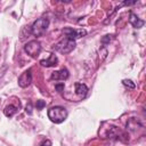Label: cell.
Masks as SVG:
<instances>
[{
    "label": "cell",
    "instance_id": "obj_1",
    "mask_svg": "<svg viewBox=\"0 0 146 146\" xmlns=\"http://www.w3.org/2000/svg\"><path fill=\"white\" fill-rule=\"evenodd\" d=\"M48 117L54 123H62L67 117V111L62 106H54L48 110Z\"/></svg>",
    "mask_w": 146,
    "mask_h": 146
},
{
    "label": "cell",
    "instance_id": "obj_2",
    "mask_svg": "<svg viewBox=\"0 0 146 146\" xmlns=\"http://www.w3.org/2000/svg\"><path fill=\"white\" fill-rule=\"evenodd\" d=\"M48 26H49V19L48 18H46V17L38 18L31 26V33L34 36H41L44 34Z\"/></svg>",
    "mask_w": 146,
    "mask_h": 146
},
{
    "label": "cell",
    "instance_id": "obj_3",
    "mask_svg": "<svg viewBox=\"0 0 146 146\" xmlns=\"http://www.w3.org/2000/svg\"><path fill=\"white\" fill-rule=\"evenodd\" d=\"M75 46H76V43H75L74 40L65 38V39L60 40L58 43H56L54 46V50L65 55V54H70L71 51H73L75 49Z\"/></svg>",
    "mask_w": 146,
    "mask_h": 146
},
{
    "label": "cell",
    "instance_id": "obj_4",
    "mask_svg": "<svg viewBox=\"0 0 146 146\" xmlns=\"http://www.w3.org/2000/svg\"><path fill=\"white\" fill-rule=\"evenodd\" d=\"M24 50L29 56H31L33 58H36L41 52V44L36 40H32V41H29L24 46Z\"/></svg>",
    "mask_w": 146,
    "mask_h": 146
},
{
    "label": "cell",
    "instance_id": "obj_5",
    "mask_svg": "<svg viewBox=\"0 0 146 146\" xmlns=\"http://www.w3.org/2000/svg\"><path fill=\"white\" fill-rule=\"evenodd\" d=\"M63 33L66 35L67 39H71V40H75L78 38H81L83 35L87 34V31L83 30V29H80V30H75V29H72V27H65L63 30Z\"/></svg>",
    "mask_w": 146,
    "mask_h": 146
},
{
    "label": "cell",
    "instance_id": "obj_6",
    "mask_svg": "<svg viewBox=\"0 0 146 146\" xmlns=\"http://www.w3.org/2000/svg\"><path fill=\"white\" fill-rule=\"evenodd\" d=\"M32 82V73H31V70H27L25 72H23L19 78H18V86L22 87V88H26L31 84Z\"/></svg>",
    "mask_w": 146,
    "mask_h": 146
},
{
    "label": "cell",
    "instance_id": "obj_7",
    "mask_svg": "<svg viewBox=\"0 0 146 146\" xmlns=\"http://www.w3.org/2000/svg\"><path fill=\"white\" fill-rule=\"evenodd\" d=\"M40 64L44 67H52V66H56L58 64V58L55 54H49V57L46 59H41Z\"/></svg>",
    "mask_w": 146,
    "mask_h": 146
},
{
    "label": "cell",
    "instance_id": "obj_8",
    "mask_svg": "<svg viewBox=\"0 0 146 146\" xmlns=\"http://www.w3.org/2000/svg\"><path fill=\"white\" fill-rule=\"evenodd\" d=\"M68 76H70L68 71H67L66 68H62V70H59V71L52 72L50 79H51V80H66V79H68Z\"/></svg>",
    "mask_w": 146,
    "mask_h": 146
},
{
    "label": "cell",
    "instance_id": "obj_9",
    "mask_svg": "<svg viewBox=\"0 0 146 146\" xmlns=\"http://www.w3.org/2000/svg\"><path fill=\"white\" fill-rule=\"evenodd\" d=\"M129 23L135 27V29H140V27H143L144 26V24H145V22L143 21V19H140L136 14H133V13H130V15H129Z\"/></svg>",
    "mask_w": 146,
    "mask_h": 146
},
{
    "label": "cell",
    "instance_id": "obj_10",
    "mask_svg": "<svg viewBox=\"0 0 146 146\" xmlns=\"http://www.w3.org/2000/svg\"><path fill=\"white\" fill-rule=\"evenodd\" d=\"M74 87H75V94H76L80 98H83V97L87 95V92H88V87H87L84 83L76 82V83L74 84Z\"/></svg>",
    "mask_w": 146,
    "mask_h": 146
},
{
    "label": "cell",
    "instance_id": "obj_11",
    "mask_svg": "<svg viewBox=\"0 0 146 146\" xmlns=\"http://www.w3.org/2000/svg\"><path fill=\"white\" fill-rule=\"evenodd\" d=\"M17 112H18V108H17L16 106H14V105H7V106L5 107V110H3V114H5L7 117L14 116Z\"/></svg>",
    "mask_w": 146,
    "mask_h": 146
},
{
    "label": "cell",
    "instance_id": "obj_12",
    "mask_svg": "<svg viewBox=\"0 0 146 146\" xmlns=\"http://www.w3.org/2000/svg\"><path fill=\"white\" fill-rule=\"evenodd\" d=\"M122 83H123V86L128 87L129 89H135V88H136L135 82H132V81H131V80H129V79H124V80L122 81Z\"/></svg>",
    "mask_w": 146,
    "mask_h": 146
},
{
    "label": "cell",
    "instance_id": "obj_13",
    "mask_svg": "<svg viewBox=\"0 0 146 146\" xmlns=\"http://www.w3.org/2000/svg\"><path fill=\"white\" fill-rule=\"evenodd\" d=\"M35 106H36V110H42L46 106V102H43V100H36Z\"/></svg>",
    "mask_w": 146,
    "mask_h": 146
},
{
    "label": "cell",
    "instance_id": "obj_14",
    "mask_svg": "<svg viewBox=\"0 0 146 146\" xmlns=\"http://www.w3.org/2000/svg\"><path fill=\"white\" fill-rule=\"evenodd\" d=\"M55 88H56V90H57L58 92H62V91L64 90L65 86H64V83H56V84H55Z\"/></svg>",
    "mask_w": 146,
    "mask_h": 146
},
{
    "label": "cell",
    "instance_id": "obj_15",
    "mask_svg": "<svg viewBox=\"0 0 146 146\" xmlns=\"http://www.w3.org/2000/svg\"><path fill=\"white\" fill-rule=\"evenodd\" d=\"M52 145V143L49 140V139H46V140H43L41 144H40V146H51Z\"/></svg>",
    "mask_w": 146,
    "mask_h": 146
},
{
    "label": "cell",
    "instance_id": "obj_16",
    "mask_svg": "<svg viewBox=\"0 0 146 146\" xmlns=\"http://www.w3.org/2000/svg\"><path fill=\"white\" fill-rule=\"evenodd\" d=\"M26 113H29V114H32V105H31V103H29L27 105H26Z\"/></svg>",
    "mask_w": 146,
    "mask_h": 146
},
{
    "label": "cell",
    "instance_id": "obj_17",
    "mask_svg": "<svg viewBox=\"0 0 146 146\" xmlns=\"http://www.w3.org/2000/svg\"><path fill=\"white\" fill-rule=\"evenodd\" d=\"M110 36H111V35H105V38H103V39H102V42H103L104 44H106V43L111 40V38H110Z\"/></svg>",
    "mask_w": 146,
    "mask_h": 146
},
{
    "label": "cell",
    "instance_id": "obj_18",
    "mask_svg": "<svg viewBox=\"0 0 146 146\" xmlns=\"http://www.w3.org/2000/svg\"><path fill=\"white\" fill-rule=\"evenodd\" d=\"M136 1H124L123 2V6H131V5H135Z\"/></svg>",
    "mask_w": 146,
    "mask_h": 146
}]
</instances>
